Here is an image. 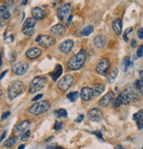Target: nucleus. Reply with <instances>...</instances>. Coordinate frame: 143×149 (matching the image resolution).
I'll return each mask as SVG.
<instances>
[{
    "instance_id": "nucleus-1",
    "label": "nucleus",
    "mask_w": 143,
    "mask_h": 149,
    "mask_svg": "<svg viewBox=\"0 0 143 149\" xmlns=\"http://www.w3.org/2000/svg\"><path fill=\"white\" fill-rule=\"evenodd\" d=\"M87 52L85 49H80L75 56H72L67 63V66L72 71H78L81 69L86 62Z\"/></svg>"
},
{
    "instance_id": "nucleus-2",
    "label": "nucleus",
    "mask_w": 143,
    "mask_h": 149,
    "mask_svg": "<svg viewBox=\"0 0 143 149\" xmlns=\"http://www.w3.org/2000/svg\"><path fill=\"white\" fill-rule=\"evenodd\" d=\"M118 100L119 101L121 105L122 104L126 105V104L139 101V95L137 94H135L133 90H131V89H126V90H124L118 96Z\"/></svg>"
},
{
    "instance_id": "nucleus-3",
    "label": "nucleus",
    "mask_w": 143,
    "mask_h": 149,
    "mask_svg": "<svg viewBox=\"0 0 143 149\" xmlns=\"http://www.w3.org/2000/svg\"><path fill=\"white\" fill-rule=\"evenodd\" d=\"M24 90V84L20 80L13 81L8 87V97L10 100L15 99Z\"/></svg>"
},
{
    "instance_id": "nucleus-4",
    "label": "nucleus",
    "mask_w": 143,
    "mask_h": 149,
    "mask_svg": "<svg viewBox=\"0 0 143 149\" xmlns=\"http://www.w3.org/2000/svg\"><path fill=\"white\" fill-rule=\"evenodd\" d=\"M50 108V104L49 102L47 101H43V102H39L37 103L33 104L29 109H28V112L32 115L35 116H38L41 114H43L44 112L48 111Z\"/></svg>"
},
{
    "instance_id": "nucleus-5",
    "label": "nucleus",
    "mask_w": 143,
    "mask_h": 149,
    "mask_svg": "<svg viewBox=\"0 0 143 149\" xmlns=\"http://www.w3.org/2000/svg\"><path fill=\"white\" fill-rule=\"evenodd\" d=\"M46 83H47V79L45 77L43 76L35 77L30 83L29 90L28 91H29L30 94H36L45 86Z\"/></svg>"
},
{
    "instance_id": "nucleus-6",
    "label": "nucleus",
    "mask_w": 143,
    "mask_h": 149,
    "mask_svg": "<svg viewBox=\"0 0 143 149\" xmlns=\"http://www.w3.org/2000/svg\"><path fill=\"white\" fill-rule=\"evenodd\" d=\"M36 22L37 20L33 17L27 19L22 26V33L27 36H32L35 33L34 28L36 25Z\"/></svg>"
},
{
    "instance_id": "nucleus-7",
    "label": "nucleus",
    "mask_w": 143,
    "mask_h": 149,
    "mask_svg": "<svg viewBox=\"0 0 143 149\" xmlns=\"http://www.w3.org/2000/svg\"><path fill=\"white\" fill-rule=\"evenodd\" d=\"M73 80H74V78L71 74H68V75L64 76L58 82V87H59V89L60 91H62V92H66L68 89L71 87V86L73 85Z\"/></svg>"
},
{
    "instance_id": "nucleus-8",
    "label": "nucleus",
    "mask_w": 143,
    "mask_h": 149,
    "mask_svg": "<svg viewBox=\"0 0 143 149\" xmlns=\"http://www.w3.org/2000/svg\"><path fill=\"white\" fill-rule=\"evenodd\" d=\"M35 41H36V42L39 43V45L43 48L51 47L56 42V40L53 36H47V35H41V36H37Z\"/></svg>"
},
{
    "instance_id": "nucleus-9",
    "label": "nucleus",
    "mask_w": 143,
    "mask_h": 149,
    "mask_svg": "<svg viewBox=\"0 0 143 149\" xmlns=\"http://www.w3.org/2000/svg\"><path fill=\"white\" fill-rule=\"evenodd\" d=\"M110 67V60L108 58H103V59H102V60H100L98 62V64L96 65V71L99 75L104 76V75H107V73L109 72Z\"/></svg>"
},
{
    "instance_id": "nucleus-10",
    "label": "nucleus",
    "mask_w": 143,
    "mask_h": 149,
    "mask_svg": "<svg viewBox=\"0 0 143 149\" xmlns=\"http://www.w3.org/2000/svg\"><path fill=\"white\" fill-rule=\"evenodd\" d=\"M71 9H72L71 4H65V5L61 6L60 7H59V9L57 10V16H58V18L61 21H64L66 19L68 18Z\"/></svg>"
},
{
    "instance_id": "nucleus-11",
    "label": "nucleus",
    "mask_w": 143,
    "mask_h": 149,
    "mask_svg": "<svg viewBox=\"0 0 143 149\" xmlns=\"http://www.w3.org/2000/svg\"><path fill=\"white\" fill-rule=\"evenodd\" d=\"M27 70H28V64L26 63L25 61H19L12 68L13 72L16 75H23L27 72Z\"/></svg>"
},
{
    "instance_id": "nucleus-12",
    "label": "nucleus",
    "mask_w": 143,
    "mask_h": 149,
    "mask_svg": "<svg viewBox=\"0 0 143 149\" xmlns=\"http://www.w3.org/2000/svg\"><path fill=\"white\" fill-rule=\"evenodd\" d=\"M30 125V122L28 120H25V121H22L20 122V124H18L14 128H13V133L14 136L18 137L20 135H21L25 131L26 129Z\"/></svg>"
},
{
    "instance_id": "nucleus-13",
    "label": "nucleus",
    "mask_w": 143,
    "mask_h": 149,
    "mask_svg": "<svg viewBox=\"0 0 143 149\" xmlns=\"http://www.w3.org/2000/svg\"><path fill=\"white\" fill-rule=\"evenodd\" d=\"M88 116H89V119H90L91 121L98 122V121H100L101 119L103 118V112H102V110L100 109L94 108V109H92L91 110L89 111Z\"/></svg>"
},
{
    "instance_id": "nucleus-14",
    "label": "nucleus",
    "mask_w": 143,
    "mask_h": 149,
    "mask_svg": "<svg viewBox=\"0 0 143 149\" xmlns=\"http://www.w3.org/2000/svg\"><path fill=\"white\" fill-rule=\"evenodd\" d=\"M94 96V94H93V90H92V88L90 87H88V86H86V87H83L81 89V92H80V97L83 101L85 102H89L90 101Z\"/></svg>"
},
{
    "instance_id": "nucleus-15",
    "label": "nucleus",
    "mask_w": 143,
    "mask_h": 149,
    "mask_svg": "<svg viewBox=\"0 0 143 149\" xmlns=\"http://www.w3.org/2000/svg\"><path fill=\"white\" fill-rule=\"evenodd\" d=\"M73 46H74L73 41L66 40V41H65V42H61L59 44V49H60L61 52L66 54V53H69L73 49Z\"/></svg>"
},
{
    "instance_id": "nucleus-16",
    "label": "nucleus",
    "mask_w": 143,
    "mask_h": 149,
    "mask_svg": "<svg viewBox=\"0 0 143 149\" xmlns=\"http://www.w3.org/2000/svg\"><path fill=\"white\" fill-rule=\"evenodd\" d=\"M66 32V28L62 24H57L50 28V33L53 36H63Z\"/></svg>"
},
{
    "instance_id": "nucleus-17",
    "label": "nucleus",
    "mask_w": 143,
    "mask_h": 149,
    "mask_svg": "<svg viewBox=\"0 0 143 149\" xmlns=\"http://www.w3.org/2000/svg\"><path fill=\"white\" fill-rule=\"evenodd\" d=\"M114 93L113 92H109V93H107L105 95H103L101 99H100V101H99V105L101 106V107H107L111 102H112V100L114 99Z\"/></svg>"
},
{
    "instance_id": "nucleus-18",
    "label": "nucleus",
    "mask_w": 143,
    "mask_h": 149,
    "mask_svg": "<svg viewBox=\"0 0 143 149\" xmlns=\"http://www.w3.org/2000/svg\"><path fill=\"white\" fill-rule=\"evenodd\" d=\"M41 55H42V49L37 47L29 49L26 53V56L29 59H36V58L39 57Z\"/></svg>"
},
{
    "instance_id": "nucleus-19",
    "label": "nucleus",
    "mask_w": 143,
    "mask_h": 149,
    "mask_svg": "<svg viewBox=\"0 0 143 149\" xmlns=\"http://www.w3.org/2000/svg\"><path fill=\"white\" fill-rule=\"evenodd\" d=\"M112 28L113 31L115 32L116 35L120 36L122 34V28H123V23L121 19H116L112 22Z\"/></svg>"
},
{
    "instance_id": "nucleus-20",
    "label": "nucleus",
    "mask_w": 143,
    "mask_h": 149,
    "mask_svg": "<svg viewBox=\"0 0 143 149\" xmlns=\"http://www.w3.org/2000/svg\"><path fill=\"white\" fill-rule=\"evenodd\" d=\"M32 15L33 18H35L36 20H39L44 19V17L46 16V12L40 7H34L32 9Z\"/></svg>"
},
{
    "instance_id": "nucleus-21",
    "label": "nucleus",
    "mask_w": 143,
    "mask_h": 149,
    "mask_svg": "<svg viewBox=\"0 0 143 149\" xmlns=\"http://www.w3.org/2000/svg\"><path fill=\"white\" fill-rule=\"evenodd\" d=\"M11 17V13L9 9L6 6H0V19L4 21H8Z\"/></svg>"
},
{
    "instance_id": "nucleus-22",
    "label": "nucleus",
    "mask_w": 143,
    "mask_h": 149,
    "mask_svg": "<svg viewBox=\"0 0 143 149\" xmlns=\"http://www.w3.org/2000/svg\"><path fill=\"white\" fill-rule=\"evenodd\" d=\"M62 73H63V66L61 65H57L55 70L50 73V76L53 80H57L59 78L61 77Z\"/></svg>"
},
{
    "instance_id": "nucleus-23",
    "label": "nucleus",
    "mask_w": 143,
    "mask_h": 149,
    "mask_svg": "<svg viewBox=\"0 0 143 149\" xmlns=\"http://www.w3.org/2000/svg\"><path fill=\"white\" fill-rule=\"evenodd\" d=\"M133 119L137 122L138 128L140 130H142V127H143V111L140 110L139 112L134 114L133 115Z\"/></svg>"
},
{
    "instance_id": "nucleus-24",
    "label": "nucleus",
    "mask_w": 143,
    "mask_h": 149,
    "mask_svg": "<svg viewBox=\"0 0 143 149\" xmlns=\"http://www.w3.org/2000/svg\"><path fill=\"white\" fill-rule=\"evenodd\" d=\"M118 74H119V69H118V67H113L112 70L110 71L109 76H108V79H107L108 83L109 84L114 83V81H115V79L118 77Z\"/></svg>"
},
{
    "instance_id": "nucleus-25",
    "label": "nucleus",
    "mask_w": 143,
    "mask_h": 149,
    "mask_svg": "<svg viewBox=\"0 0 143 149\" xmlns=\"http://www.w3.org/2000/svg\"><path fill=\"white\" fill-rule=\"evenodd\" d=\"M94 44L97 49H102L105 46V38L103 36H96L94 38Z\"/></svg>"
},
{
    "instance_id": "nucleus-26",
    "label": "nucleus",
    "mask_w": 143,
    "mask_h": 149,
    "mask_svg": "<svg viewBox=\"0 0 143 149\" xmlns=\"http://www.w3.org/2000/svg\"><path fill=\"white\" fill-rule=\"evenodd\" d=\"M92 90H93V94H94L95 96H99V95H102V94L103 93V91L105 90V86H104V85L98 83V84H96V85L94 86V87H93Z\"/></svg>"
},
{
    "instance_id": "nucleus-27",
    "label": "nucleus",
    "mask_w": 143,
    "mask_h": 149,
    "mask_svg": "<svg viewBox=\"0 0 143 149\" xmlns=\"http://www.w3.org/2000/svg\"><path fill=\"white\" fill-rule=\"evenodd\" d=\"M93 31H94V26L89 25V26H87L85 28H83L80 34L82 36H88L91 35L93 33Z\"/></svg>"
},
{
    "instance_id": "nucleus-28",
    "label": "nucleus",
    "mask_w": 143,
    "mask_h": 149,
    "mask_svg": "<svg viewBox=\"0 0 143 149\" xmlns=\"http://www.w3.org/2000/svg\"><path fill=\"white\" fill-rule=\"evenodd\" d=\"M130 66H133V62L131 61L130 56H126V57H125L124 61H123V70H124V72H126L127 69Z\"/></svg>"
},
{
    "instance_id": "nucleus-29",
    "label": "nucleus",
    "mask_w": 143,
    "mask_h": 149,
    "mask_svg": "<svg viewBox=\"0 0 143 149\" xmlns=\"http://www.w3.org/2000/svg\"><path fill=\"white\" fill-rule=\"evenodd\" d=\"M79 96H80L79 92H78V91H75V92H72V93L68 94V95H67V99H68L70 102H76V101L78 100Z\"/></svg>"
},
{
    "instance_id": "nucleus-30",
    "label": "nucleus",
    "mask_w": 143,
    "mask_h": 149,
    "mask_svg": "<svg viewBox=\"0 0 143 149\" xmlns=\"http://www.w3.org/2000/svg\"><path fill=\"white\" fill-rule=\"evenodd\" d=\"M54 115H56L57 117H64V118H66L67 116V112H66V109H58V110H55Z\"/></svg>"
},
{
    "instance_id": "nucleus-31",
    "label": "nucleus",
    "mask_w": 143,
    "mask_h": 149,
    "mask_svg": "<svg viewBox=\"0 0 143 149\" xmlns=\"http://www.w3.org/2000/svg\"><path fill=\"white\" fill-rule=\"evenodd\" d=\"M15 143H16V139H14V138H9V139H7L6 141H5V143H4V146H6V147H12L13 146H14L15 145Z\"/></svg>"
},
{
    "instance_id": "nucleus-32",
    "label": "nucleus",
    "mask_w": 143,
    "mask_h": 149,
    "mask_svg": "<svg viewBox=\"0 0 143 149\" xmlns=\"http://www.w3.org/2000/svg\"><path fill=\"white\" fill-rule=\"evenodd\" d=\"M133 30V27H128V28H126V30H125V33H124V35H123V39H124L125 42H127L129 41V39H128V35H129L130 33H132Z\"/></svg>"
},
{
    "instance_id": "nucleus-33",
    "label": "nucleus",
    "mask_w": 143,
    "mask_h": 149,
    "mask_svg": "<svg viewBox=\"0 0 143 149\" xmlns=\"http://www.w3.org/2000/svg\"><path fill=\"white\" fill-rule=\"evenodd\" d=\"M142 86H143V82H142V79H138V80H136V82H135V87H136V89H138V90H140V94L142 95Z\"/></svg>"
},
{
    "instance_id": "nucleus-34",
    "label": "nucleus",
    "mask_w": 143,
    "mask_h": 149,
    "mask_svg": "<svg viewBox=\"0 0 143 149\" xmlns=\"http://www.w3.org/2000/svg\"><path fill=\"white\" fill-rule=\"evenodd\" d=\"M63 128V123L62 122H59L56 121L55 125H54V130L55 131H60Z\"/></svg>"
},
{
    "instance_id": "nucleus-35",
    "label": "nucleus",
    "mask_w": 143,
    "mask_h": 149,
    "mask_svg": "<svg viewBox=\"0 0 143 149\" xmlns=\"http://www.w3.org/2000/svg\"><path fill=\"white\" fill-rule=\"evenodd\" d=\"M30 134H31V132H30V131H29V130L26 131V132L21 136V140H22V141H27L28 139H29Z\"/></svg>"
},
{
    "instance_id": "nucleus-36",
    "label": "nucleus",
    "mask_w": 143,
    "mask_h": 149,
    "mask_svg": "<svg viewBox=\"0 0 143 149\" xmlns=\"http://www.w3.org/2000/svg\"><path fill=\"white\" fill-rule=\"evenodd\" d=\"M137 56H138L139 57H141V56H143V46H142V45H140V46L138 48V49H137Z\"/></svg>"
},
{
    "instance_id": "nucleus-37",
    "label": "nucleus",
    "mask_w": 143,
    "mask_h": 149,
    "mask_svg": "<svg viewBox=\"0 0 143 149\" xmlns=\"http://www.w3.org/2000/svg\"><path fill=\"white\" fill-rule=\"evenodd\" d=\"M137 35H138V37L140 39H143V28L142 27H140L139 30L137 32Z\"/></svg>"
},
{
    "instance_id": "nucleus-38",
    "label": "nucleus",
    "mask_w": 143,
    "mask_h": 149,
    "mask_svg": "<svg viewBox=\"0 0 143 149\" xmlns=\"http://www.w3.org/2000/svg\"><path fill=\"white\" fill-rule=\"evenodd\" d=\"M92 133H93V134H95L96 136H97L101 140H104V139H103V135H102V133H101V132L96 131V132H92Z\"/></svg>"
},
{
    "instance_id": "nucleus-39",
    "label": "nucleus",
    "mask_w": 143,
    "mask_h": 149,
    "mask_svg": "<svg viewBox=\"0 0 143 149\" xmlns=\"http://www.w3.org/2000/svg\"><path fill=\"white\" fill-rule=\"evenodd\" d=\"M43 96V94H40V95H36V97H34V98H32V100H31V101H32V102H36V101H38V100H40V99H41V98H42Z\"/></svg>"
},
{
    "instance_id": "nucleus-40",
    "label": "nucleus",
    "mask_w": 143,
    "mask_h": 149,
    "mask_svg": "<svg viewBox=\"0 0 143 149\" xmlns=\"http://www.w3.org/2000/svg\"><path fill=\"white\" fill-rule=\"evenodd\" d=\"M83 119H84V116L83 115H80L79 116H78V118H76V122L77 123H80V122H82L83 121Z\"/></svg>"
},
{
    "instance_id": "nucleus-41",
    "label": "nucleus",
    "mask_w": 143,
    "mask_h": 149,
    "mask_svg": "<svg viewBox=\"0 0 143 149\" xmlns=\"http://www.w3.org/2000/svg\"><path fill=\"white\" fill-rule=\"evenodd\" d=\"M10 114H11V112H10V111L5 112V113L2 115V119H3V120H5V119H6V118L10 116Z\"/></svg>"
},
{
    "instance_id": "nucleus-42",
    "label": "nucleus",
    "mask_w": 143,
    "mask_h": 149,
    "mask_svg": "<svg viewBox=\"0 0 143 149\" xmlns=\"http://www.w3.org/2000/svg\"><path fill=\"white\" fill-rule=\"evenodd\" d=\"M6 134H7V132L6 131L3 134H2V136H1V138H0V143H1L2 141H3V139L6 138Z\"/></svg>"
},
{
    "instance_id": "nucleus-43",
    "label": "nucleus",
    "mask_w": 143,
    "mask_h": 149,
    "mask_svg": "<svg viewBox=\"0 0 143 149\" xmlns=\"http://www.w3.org/2000/svg\"><path fill=\"white\" fill-rule=\"evenodd\" d=\"M7 72H8V71H7V70H6L5 72H2L1 74H0V80H1V79H3V78L5 77V75H6V74Z\"/></svg>"
},
{
    "instance_id": "nucleus-44",
    "label": "nucleus",
    "mask_w": 143,
    "mask_h": 149,
    "mask_svg": "<svg viewBox=\"0 0 143 149\" xmlns=\"http://www.w3.org/2000/svg\"><path fill=\"white\" fill-rule=\"evenodd\" d=\"M6 21H4V20H1L0 19V27H3V26H5L6 25Z\"/></svg>"
},
{
    "instance_id": "nucleus-45",
    "label": "nucleus",
    "mask_w": 143,
    "mask_h": 149,
    "mask_svg": "<svg viewBox=\"0 0 143 149\" xmlns=\"http://www.w3.org/2000/svg\"><path fill=\"white\" fill-rule=\"evenodd\" d=\"M45 149H58V146H53V145H51V146H47Z\"/></svg>"
},
{
    "instance_id": "nucleus-46",
    "label": "nucleus",
    "mask_w": 143,
    "mask_h": 149,
    "mask_svg": "<svg viewBox=\"0 0 143 149\" xmlns=\"http://www.w3.org/2000/svg\"><path fill=\"white\" fill-rule=\"evenodd\" d=\"M136 44H137V42H136V41H135L134 39H133V40H132V43H131V46H132V47L133 48V47H135V46H136Z\"/></svg>"
},
{
    "instance_id": "nucleus-47",
    "label": "nucleus",
    "mask_w": 143,
    "mask_h": 149,
    "mask_svg": "<svg viewBox=\"0 0 143 149\" xmlns=\"http://www.w3.org/2000/svg\"><path fill=\"white\" fill-rule=\"evenodd\" d=\"M73 16H70V17L68 18V19H67V24H68V25L71 24V22H72V20H73Z\"/></svg>"
},
{
    "instance_id": "nucleus-48",
    "label": "nucleus",
    "mask_w": 143,
    "mask_h": 149,
    "mask_svg": "<svg viewBox=\"0 0 143 149\" xmlns=\"http://www.w3.org/2000/svg\"><path fill=\"white\" fill-rule=\"evenodd\" d=\"M2 52L1 53H0V66H1L2 65Z\"/></svg>"
},
{
    "instance_id": "nucleus-49",
    "label": "nucleus",
    "mask_w": 143,
    "mask_h": 149,
    "mask_svg": "<svg viewBox=\"0 0 143 149\" xmlns=\"http://www.w3.org/2000/svg\"><path fill=\"white\" fill-rule=\"evenodd\" d=\"M27 1H28V0H23L22 3H21V5H22V6H26L27 3Z\"/></svg>"
},
{
    "instance_id": "nucleus-50",
    "label": "nucleus",
    "mask_w": 143,
    "mask_h": 149,
    "mask_svg": "<svg viewBox=\"0 0 143 149\" xmlns=\"http://www.w3.org/2000/svg\"><path fill=\"white\" fill-rule=\"evenodd\" d=\"M25 148V145H21L18 147V149H24Z\"/></svg>"
},
{
    "instance_id": "nucleus-51",
    "label": "nucleus",
    "mask_w": 143,
    "mask_h": 149,
    "mask_svg": "<svg viewBox=\"0 0 143 149\" xmlns=\"http://www.w3.org/2000/svg\"><path fill=\"white\" fill-rule=\"evenodd\" d=\"M116 149H125V148H123V146H120V145H119L117 147H116Z\"/></svg>"
},
{
    "instance_id": "nucleus-52",
    "label": "nucleus",
    "mask_w": 143,
    "mask_h": 149,
    "mask_svg": "<svg viewBox=\"0 0 143 149\" xmlns=\"http://www.w3.org/2000/svg\"><path fill=\"white\" fill-rule=\"evenodd\" d=\"M52 139H53V137H50V138H49V139H47V140H46V142H49V141H50Z\"/></svg>"
},
{
    "instance_id": "nucleus-53",
    "label": "nucleus",
    "mask_w": 143,
    "mask_h": 149,
    "mask_svg": "<svg viewBox=\"0 0 143 149\" xmlns=\"http://www.w3.org/2000/svg\"><path fill=\"white\" fill-rule=\"evenodd\" d=\"M2 95H3V92H2V90H0V98H1Z\"/></svg>"
}]
</instances>
